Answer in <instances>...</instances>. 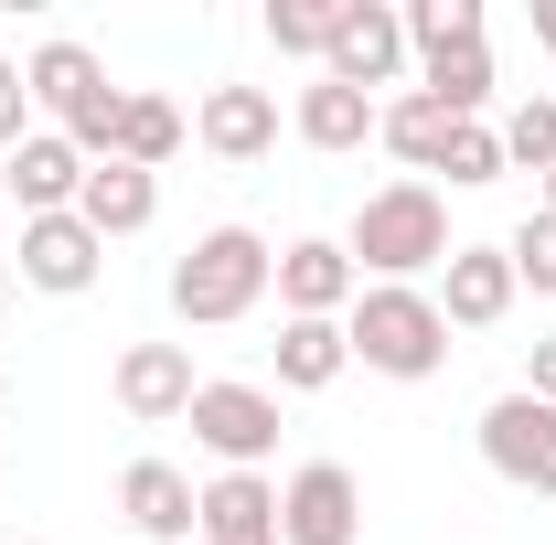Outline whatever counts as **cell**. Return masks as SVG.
<instances>
[{
  "mask_svg": "<svg viewBox=\"0 0 556 545\" xmlns=\"http://www.w3.org/2000/svg\"><path fill=\"white\" fill-rule=\"evenodd\" d=\"M450 193L439 182H386V193H364L353 204V236H343V257L353 278H375V289H417L428 268H450Z\"/></svg>",
  "mask_w": 556,
  "mask_h": 545,
  "instance_id": "1",
  "label": "cell"
},
{
  "mask_svg": "<svg viewBox=\"0 0 556 545\" xmlns=\"http://www.w3.org/2000/svg\"><path fill=\"white\" fill-rule=\"evenodd\" d=\"M268 278H278V246L257 225H204V236L172 257V321L225 332V321H247V310L268 300Z\"/></svg>",
  "mask_w": 556,
  "mask_h": 545,
  "instance_id": "2",
  "label": "cell"
},
{
  "mask_svg": "<svg viewBox=\"0 0 556 545\" xmlns=\"http://www.w3.org/2000/svg\"><path fill=\"white\" fill-rule=\"evenodd\" d=\"M22 86H33V107L54 118V129L86 150V161H108L118 150V118H129V86L97 65V43H75V33H54V43H33L22 54Z\"/></svg>",
  "mask_w": 556,
  "mask_h": 545,
  "instance_id": "3",
  "label": "cell"
},
{
  "mask_svg": "<svg viewBox=\"0 0 556 545\" xmlns=\"http://www.w3.org/2000/svg\"><path fill=\"white\" fill-rule=\"evenodd\" d=\"M343 342H353V364L364 375H386V385H428L439 364H450V321H439V300L428 289H353V310H343Z\"/></svg>",
  "mask_w": 556,
  "mask_h": 545,
  "instance_id": "4",
  "label": "cell"
},
{
  "mask_svg": "<svg viewBox=\"0 0 556 545\" xmlns=\"http://www.w3.org/2000/svg\"><path fill=\"white\" fill-rule=\"evenodd\" d=\"M407 11L396 0H343L332 11V54H321V75L332 86H353V97H375V86H407Z\"/></svg>",
  "mask_w": 556,
  "mask_h": 545,
  "instance_id": "5",
  "label": "cell"
},
{
  "mask_svg": "<svg viewBox=\"0 0 556 545\" xmlns=\"http://www.w3.org/2000/svg\"><path fill=\"white\" fill-rule=\"evenodd\" d=\"M364 535V481L353 460H300L278 481V545H353Z\"/></svg>",
  "mask_w": 556,
  "mask_h": 545,
  "instance_id": "6",
  "label": "cell"
},
{
  "mask_svg": "<svg viewBox=\"0 0 556 545\" xmlns=\"http://www.w3.org/2000/svg\"><path fill=\"white\" fill-rule=\"evenodd\" d=\"M471 439H482V460L514 481V492H556V407L546 396H525V385L492 396V407L471 417Z\"/></svg>",
  "mask_w": 556,
  "mask_h": 545,
  "instance_id": "7",
  "label": "cell"
},
{
  "mask_svg": "<svg viewBox=\"0 0 556 545\" xmlns=\"http://www.w3.org/2000/svg\"><path fill=\"white\" fill-rule=\"evenodd\" d=\"M182 428H193V449H214L225 471H268V449H278V385H204Z\"/></svg>",
  "mask_w": 556,
  "mask_h": 545,
  "instance_id": "8",
  "label": "cell"
},
{
  "mask_svg": "<svg viewBox=\"0 0 556 545\" xmlns=\"http://www.w3.org/2000/svg\"><path fill=\"white\" fill-rule=\"evenodd\" d=\"M268 289H278V310H289V321H343L364 278H353L343 236H289V246H278V278H268Z\"/></svg>",
  "mask_w": 556,
  "mask_h": 545,
  "instance_id": "9",
  "label": "cell"
},
{
  "mask_svg": "<svg viewBox=\"0 0 556 545\" xmlns=\"http://www.w3.org/2000/svg\"><path fill=\"white\" fill-rule=\"evenodd\" d=\"M108 385H118V407H129L139 428H172V417H193V396H204V375H193V342H129Z\"/></svg>",
  "mask_w": 556,
  "mask_h": 545,
  "instance_id": "10",
  "label": "cell"
},
{
  "mask_svg": "<svg viewBox=\"0 0 556 545\" xmlns=\"http://www.w3.org/2000/svg\"><path fill=\"white\" fill-rule=\"evenodd\" d=\"M97 268H108V246H97L86 214H33V225H22V289H43V300H86Z\"/></svg>",
  "mask_w": 556,
  "mask_h": 545,
  "instance_id": "11",
  "label": "cell"
},
{
  "mask_svg": "<svg viewBox=\"0 0 556 545\" xmlns=\"http://www.w3.org/2000/svg\"><path fill=\"white\" fill-rule=\"evenodd\" d=\"M86 172H97V161H86V150H75L65 129H33L22 150H11V161H0V193L22 204V225H33V214H75Z\"/></svg>",
  "mask_w": 556,
  "mask_h": 545,
  "instance_id": "12",
  "label": "cell"
},
{
  "mask_svg": "<svg viewBox=\"0 0 556 545\" xmlns=\"http://www.w3.org/2000/svg\"><path fill=\"white\" fill-rule=\"evenodd\" d=\"M428 300H439L450 332H492V321H514L525 289H514V257H503V246H450V268H439Z\"/></svg>",
  "mask_w": 556,
  "mask_h": 545,
  "instance_id": "13",
  "label": "cell"
},
{
  "mask_svg": "<svg viewBox=\"0 0 556 545\" xmlns=\"http://www.w3.org/2000/svg\"><path fill=\"white\" fill-rule=\"evenodd\" d=\"M193 545H278V481L268 471H214L193 492Z\"/></svg>",
  "mask_w": 556,
  "mask_h": 545,
  "instance_id": "14",
  "label": "cell"
},
{
  "mask_svg": "<svg viewBox=\"0 0 556 545\" xmlns=\"http://www.w3.org/2000/svg\"><path fill=\"white\" fill-rule=\"evenodd\" d=\"M193 139H204L225 172H247V161H268V150H278V97H268V86H204Z\"/></svg>",
  "mask_w": 556,
  "mask_h": 545,
  "instance_id": "15",
  "label": "cell"
},
{
  "mask_svg": "<svg viewBox=\"0 0 556 545\" xmlns=\"http://www.w3.org/2000/svg\"><path fill=\"white\" fill-rule=\"evenodd\" d=\"M375 118H386V97H353V86H332V75H311V86L289 97V129H300V150H321V161L364 150Z\"/></svg>",
  "mask_w": 556,
  "mask_h": 545,
  "instance_id": "16",
  "label": "cell"
},
{
  "mask_svg": "<svg viewBox=\"0 0 556 545\" xmlns=\"http://www.w3.org/2000/svg\"><path fill=\"white\" fill-rule=\"evenodd\" d=\"M193 492H204V481L172 471V460H129V471H118V514H129L150 545H193Z\"/></svg>",
  "mask_w": 556,
  "mask_h": 545,
  "instance_id": "17",
  "label": "cell"
},
{
  "mask_svg": "<svg viewBox=\"0 0 556 545\" xmlns=\"http://www.w3.org/2000/svg\"><path fill=\"white\" fill-rule=\"evenodd\" d=\"M492 86H503V75H492V33L482 43H428V54H417V97H439L450 118H482Z\"/></svg>",
  "mask_w": 556,
  "mask_h": 545,
  "instance_id": "18",
  "label": "cell"
},
{
  "mask_svg": "<svg viewBox=\"0 0 556 545\" xmlns=\"http://www.w3.org/2000/svg\"><path fill=\"white\" fill-rule=\"evenodd\" d=\"M75 214L97 225V246H108V236H139V225L161 214V172H129V161H97V172H86V193H75Z\"/></svg>",
  "mask_w": 556,
  "mask_h": 545,
  "instance_id": "19",
  "label": "cell"
},
{
  "mask_svg": "<svg viewBox=\"0 0 556 545\" xmlns=\"http://www.w3.org/2000/svg\"><path fill=\"white\" fill-rule=\"evenodd\" d=\"M343 375H353L343 321H278V396H321Z\"/></svg>",
  "mask_w": 556,
  "mask_h": 545,
  "instance_id": "20",
  "label": "cell"
},
{
  "mask_svg": "<svg viewBox=\"0 0 556 545\" xmlns=\"http://www.w3.org/2000/svg\"><path fill=\"white\" fill-rule=\"evenodd\" d=\"M450 129H460V118H450L439 97H417V86H407V97H386V118H375V139H386V150L407 161V182L450 161Z\"/></svg>",
  "mask_w": 556,
  "mask_h": 545,
  "instance_id": "21",
  "label": "cell"
},
{
  "mask_svg": "<svg viewBox=\"0 0 556 545\" xmlns=\"http://www.w3.org/2000/svg\"><path fill=\"white\" fill-rule=\"evenodd\" d=\"M182 139H193V118H182L172 97H139V86H129V118H118V150H108V161H129V172H161Z\"/></svg>",
  "mask_w": 556,
  "mask_h": 545,
  "instance_id": "22",
  "label": "cell"
},
{
  "mask_svg": "<svg viewBox=\"0 0 556 545\" xmlns=\"http://www.w3.org/2000/svg\"><path fill=\"white\" fill-rule=\"evenodd\" d=\"M332 11H343V0H268L257 22H268V43H278V54L321 65V54H332Z\"/></svg>",
  "mask_w": 556,
  "mask_h": 545,
  "instance_id": "23",
  "label": "cell"
},
{
  "mask_svg": "<svg viewBox=\"0 0 556 545\" xmlns=\"http://www.w3.org/2000/svg\"><path fill=\"white\" fill-rule=\"evenodd\" d=\"M503 172H556V97H525L514 118H503Z\"/></svg>",
  "mask_w": 556,
  "mask_h": 545,
  "instance_id": "24",
  "label": "cell"
},
{
  "mask_svg": "<svg viewBox=\"0 0 556 545\" xmlns=\"http://www.w3.org/2000/svg\"><path fill=\"white\" fill-rule=\"evenodd\" d=\"M492 11L482 0H407V54H428V43H482Z\"/></svg>",
  "mask_w": 556,
  "mask_h": 545,
  "instance_id": "25",
  "label": "cell"
},
{
  "mask_svg": "<svg viewBox=\"0 0 556 545\" xmlns=\"http://www.w3.org/2000/svg\"><path fill=\"white\" fill-rule=\"evenodd\" d=\"M439 172H450V193H482V182H503V129H492V118H460Z\"/></svg>",
  "mask_w": 556,
  "mask_h": 545,
  "instance_id": "26",
  "label": "cell"
},
{
  "mask_svg": "<svg viewBox=\"0 0 556 545\" xmlns=\"http://www.w3.org/2000/svg\"><path fill=\"white\" fill-rule=\"evenodd\" d=\"M503 257H514V289H535V300H556V214L535 204L514 236H503Z\"/></svg>",
  "mask_w": 556,
  "mask_h": 545,
  "instance_id": "27",
  "label": "cell"
},
{
  "mask_svg": "<svg viewBox=\"0 0 556 545\" xmlns=\"http://www.w3.org/2000/svg\"><path fill=\"white\" fill-rule=\"evenodd\" d=\"M22 139H33V86H22V65L0 54V161H11Z\"/></svg>",
  "mask_w": 556,
  "mask_h": 545,
  "instance_id": "28",
  "label": "cell"
},
{
  "mask_svg": "<svg viewBox=\"0 0 556 545\" xmlns=\"http://www.w3.org/2000/svg\"><path fill=\"white\" fill-rule=\"evenodd\" d=\"M525 396H546V407H556V332L525 342Z\"/></svg>",
  "mask_w": 556,
  "mask_h": 545,
  "instance_id": "29",
  "label": "cell"
},
{
  "mask_svg": "<svg viewBox=\"0 0 556 545\" xmlns=\"http://www.w3.org/2000/svg\"><path fill=\"white\" fill-rule=\"evenodd\" d=\"M535 43H546V54H556V0H535Z\"/></svg>",
  "mask_w": 556,
  "mask_h": 545,
  "instance_id": "30",
  "label": "cell"
},
{
  "mask_svg": "<svg viewBox=\"0 0 556 545\" xmlns=\"http://www.w3.org/2000/svg\"><path fill=\"white\" fill-rule=\"evenodd\" d=\"M535 204H546V214H556V172H546V182H535Z\"/></svg>",
  "mask_w": 556,
  "mask_h": 545,
  "instance_id": "31",
  "label": "cell"
},
{
  "mask_svg": "<svg viewBox=\"0 0 556 545\" xmlns=\"http://www.w3.org/2000/svg\"><path fill=\"white\" fill-rule=\"evenodd\" d=\"M0 310H11V257H0Z\"/></svg>",
  "mask_w": 556,
  "mask_h": 545,
  "instance_id": "32",
  "label": "cell"
},
{
  "mask_svg": "<svg viewBox=\"0 0 556 545\" xmlns=\"http://www.w3.org/2000/svg\"><path fill=\"white\" fill-rule=\"evenodd\" d=\"M11 545H43V535H11Z\"/></svg>",
  "mask_w": 556,
  "mask_h": 545,
  "instance_id": "33",
  "label": "cell"
},
{
  "mask_svg": "<svg viewBox=\"0 0 556 545\" xmlns=\"http://www.w3.org/2000/svg\"><path fill=\"white\" fill-rule=\"evenodd\" d=\"M0 396H11V375H0Z\"/></svg>",
  "mask_w": 556,
  "mask_h": 545,
  "instance_id": "34",
  "label": "cell"
}]
</instances>
